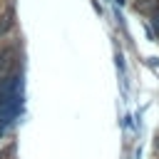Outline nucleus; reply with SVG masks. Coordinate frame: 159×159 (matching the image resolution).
I'll use <instances>...</instances> for the list:
<instances>
[{
    "label": "nucleus",
    "mask_w": 159,
    "mask_h": 159,
    "mask_svg": "<svg viewBox=\"0 0 159 159\" xmlns=\"http://www.w3.org/2000/svg\"><path fill=\"white\" fill-rule=\"evenodd\" d=\"M157 157H159V139H157Z\"/></svg>",
    "instance_id": "obj_4"
},
{
    "label": "nucleus",
    "mask_w": 159,
    "mask_h": 159,
    "mask_svg": "<svg viewBox=\"0 0 159 159\" xmlns=\"http://www.w3.org/2000/svg\"><path fill=\"white\" fill-rule=\"evenodd\" d=\"M10 27H12V17H10V15H2V17H0V37H2Z\"/></svg>",
    "instance_id": "obj_2"
},
{
    "label": "nucleus",
    "mask_w": 159,
    "mask_h": 159,
    "mask_svg": "<svg viewBox=\"0 0 159 159\" xmlns=\"http://www.w3.org/2000/svg\"><path fill=\"white\" fill-rule=\"evenodd\" d=\"M157 7H159V0H142V2H137V10L139 12H157Z\"/></svg>",
    "instance_id": "obj_1"
},
{
    "label": "nucleus",
    "mask_w": 159,
    "mask_h": 159,
    "mask_svg": "<svg viewBox=\"0 0 159 159\" xmlns=\"http://www.w3.org/2000/svg\"><path fill=\"white\" fill-rule=\"evenodd\" d=\"M152 27H154V30L159 32V10H157V12L152 15Z\"/></svg>",
    "instance_id": "obj_3"
}]
</instances>
